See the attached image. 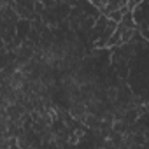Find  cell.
Instances as JSON below:
<instances>
[{"label":"cell","instance_id":"1","mask_svg":"<svg viewBox=\"0 0 149 149\" xmlns=\"http://www.w3.org/2000/svg\"><path fill=\"white\" fill-rule=\"evenodd\" d=\"M93 2H95L100 9H104V7H105V4H107V0H93Z\"/></svg>","mask_w":149,"mask_h":149}]
</instances>
